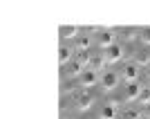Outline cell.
I'll list each match as a JSON object with an SVG mask.
<instances>
[{
    "label": "cell",
    "mask_w": 150,
    "mask_h": 119,
    "mask_svg": "<svg viewBox=\"0 0 150 119\" xmlns=\"http://www.w3.org/2000/svg\"><path fill=\"white\" fill-rule=\"evenodd\" d=\"M119 83H121V74H117V72H112V70H105L103 74H101V90L103 92H112V90L119 88Z\"/></svg>",
    "instance_id": "cell-1"
},
{
    "label": "cell",
    "mask_w": 150,
    "mask_h": 119,
    "mask_svg": "<svg viewBox=\"0 0 150 119\" xmlns=\"http://www.w3.org/2000/svg\"><path fill=\"white\" fill-rule=\"evenodd\" d=\"M139 74H141V65H137V61H130L121 68V81L123 83H137Z\"/></svg>",
    "instance_id": "cell-2"
},
{
    "label": "cell",
    "mask_w": 150,
    "mask_h": 119,
    "mask_svg": "<svg viewBox=\"0 0 150 119\" xmlns=\"http://www.w3.org/2000/svg\"><path fill=\"white\" fill-rule=\"evenodd\" d=\"M94 41H96V45H99L101 50L105 52L108 47H112V45L117 43V34H114V29H99Z\"/></svg>",
    "instance_id": "cell-3"
},
{
    "label": "cell",
    "mask_w": 150,
    "mask_h": 119,
    "mask_svg": "<svg viewBox=\"0 0 150 119\" xmlns=\"http://www.w3.org/2000/svg\"><path fill=\"white\" fill-rule=\"evenodd\" d=\"M79 83H81V88H85V90H88V88H94L96 83H101V72L88 68L81 76H79Z\"/></svg>",
    "instance_id": "cell-4"
},
{
    "label": "cell",
    "mask_w": 150,
    "mask_h": 119,
    "mask_svg": "<svg viewBox=\"0 0 150 119\" xmlns=\"http://www.w3.org/2000/svg\"><path fill=\"white\" fill-rule=\"evenodd\" d=\"M103 56H105L108 63H119L121 58L125 56V47H123L121 43H114L112 47H108V50L103 52Z\"/></svg>",
    "instance_id": "cell-5"
},
{
    "label": "cell",
    "mask_w": 150,
    "mask_h": 119,
    "mask_svg": "<svg viewBox=\"0 0 150 119\" xmlns=\"http://www.w3.org/2000/svg\"><path fill=\"white\" fill-rule=\"evenodd\" d=\"M74 52H76L74 45L63 43L61 47H58V63H61V65H67V63H72V61H74Z\"/></svg>",
    "instance_id": "cell-6"
},
{
    "label": "cell",
    "mask_w": 150,
    "mask_h": 119,
    "mask_svg": "<svg viewBox=\"0 0 150 119\" xmlns=\"http://www.w3.org/2000/svg\"><path fill=\"white\" fill-rule=\"evenodd\" d=\"M141 90H144V86L141 83H125V90H123V99L125 101H139V97H141Z\"/></svg>",
    "instance_id": "cell-7"
},
{
    "label": "cell",
    "mask_w": 150,
    "mask_h": 119,
    "mask_svg": "<svg viewBox=\"0 0 150 119\" xmlns=\"http://www.w3.org/2000/svg\"><path fill=\"white\" fill-rule=\"evenodd\" d=\"M94 103H96V99H94L92 94H90V92H83V94H79V97H76V103H74V106L79 108L81 113H88Z\"/></svg>",
    "instance_id": "cell-8"
},
{
    "label": "cell",
    "mask_w": 150,
    "mask_h": 119,
    "mask_svg": "<svg viewBox=\"0 0 150 119\" xmlns=\"http://www.w3.org/2000/svg\"><path fill=\"white\" fill-rule=\"evenodd\" d=\"M83 72H85V68H83L76 58H74L72 63H67V65H65V76H67V79H79Z\"/></svg>",
    "instance_id": "cell-9"
},
{
    "label": "cell",
    "mask_w": 150,
    "mask_h": 119,
    "mask_svg": "<svg viewBox=\"0 0 150 119\" xmlns=\"http://www.w3.org/2000/svg\"><path fill=\"white\" fill-rule=\"evenodd\" d=\"M119 115V106L117 103H105L99 108V119H117Z\"/></svg>",
    "instance_id": "cell-10"
},
{
    "label": "cell",
    "mask_w": 150,
    "mask_h": 119,
    "mask_svg": "<svg viewBox=\"0 0 150 119\" xmlns=\"http://www.w3.org/2000/svg\"><path fill=\"white\" fill-rule=\"evenodd\" d=\"M74 47H76V52H90V47H92V36H90V34H81V36L74 41Z\"/></svg>",
    "instance_id": "cell-11"
},
{
    "label": "cell",
    "mask_w": 150,
    "mask_h": 119,
    "mask_svg": "<svg viewBox=\"0 0 150 119\" xmlns=\"http://www.w3.org/2000/svg\"><path fill=\"white\" fill-rule=\"evenodd\" d=\"M58 34H61V38H79L81 36V29H79V27L76 25H63L61 29H58Z\"/></svg>",
    "instance_id": "cell-12"
},
{
    "label": "cell",
    "mask_w": 150,
    "mask_h": 119,
    "mask_svg": "<svg viewBox=\"0 0 150 119\" xmlns=\"http://www.w3.org/2000/svg\"><path fill=\"white\" fill-rule=\"evenodd\" d=\"M108 65H110V63L105 61V56H103V54H94V56H92V63H90V68L96 70V72H101V74L105 72Z\"/></svg>",
    "instance_id": "cell-13"
},
{
    "label": "cell",
    "mask_w": 150,
    "mask_h": 119,
    "mask_svg": "<svg viewBox=\"0 0 150 119\" xmlns=\"http://www.w3.org/2000/svg\"><path fill=\"white\" fill-rule=\"evenodd\" d=\"M144 113L139 110V108H123V113H121V119H141Z\"/></svg>",
    "instance_id": "cell-14"
},
{
    "label": "cell",
    "mask_w": 150,
    "mask_h": 119,
    "mask_svg": "<svg viewBox=\"0 0 150 119\" xmlns=\"http://www.w3.org/2000/svg\"><path fill=\"white\" fill-rule=\"evenodd\" d=\"M92 56H94V54H90V52H79L76 61H79V63L83 65V68L88 70V68H90V63H92Z\"/></svg>",
    "instance_id": "cell-15"
},
{
    "label": "cell",
    "mask_w": 150,
    "mask_h": 119,
    "mask_svg": "<svg viewBox=\"0 0 150 119\" xmlns=\"http://www.w3.org/2000/svg\"><path fill=\"white\" fill-rule=\"evenodd\" d=\"M139 103H144V106H148V103H150V86H144L141 97H139Z\"/></svg>",
    "instance_id": "cell-16"
},
{
    "label": "cell",
    "mask_w": 150,
    "mask_h": 119,
    "mask_svg": "<svg viewBox=\"0 0 150 119\" xmlns=\"http://www.w3.org/2000/svg\"><path fill=\"white\" fill-rule=\"evenodd\" d=\"M139 38H141V43H144V45H150V27H144L141 34H139Z\"/></svg>",
    "instance_id": "cell-17"
},
{
    "label": "cell",
    "mask_w": 150,
    "mask_h": 119,
    "mask_svg": "<svg viewBox=\"0 0 150 119\" xmlns=\"http://www.w3.org/2000/svg\"><path fill=\"white\" fill-rule=\"evenodd\" d=\"M144 115H146V119H150V103L146 106V110H144Z\"/></svg>",
    "instance_id": "cell-18"
},
{
    "label": "cell",
    "mask_w": 150,
    "mask_h": 119,
    "mask_svg": "<svg viewBox=\"0 0 150 119\" xmlns=\"http://www.w3.org/2000/svg\"><path fill=\"white\" fill-rule=\"evenodd\" d=\"M61 119H74V117H69V115H65V117H61Z\"/></svg>",
    "instance_id": "cell-19"
},
{
    "label": "cell",
    "mask_w": 150,
    "mask_h": 119,
    "mask_svg": "<svg viewBox=\"0 0 150 119\" xmlns=\"http://www.w3.org/2000/svg\"><path fill=\"white\" fill-rule=\"evenodd\" d=\"M146 74H148V79H150V65H148V72H146Z\"/></svg>",
    "instance_id": "cell-20"
}]
</instances>
